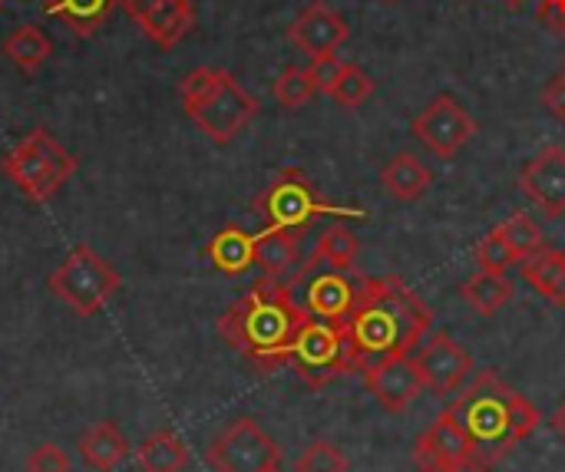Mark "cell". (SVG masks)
Masks as SVG:
<instances>
[{
    "mask_svg": "<svg viewBox=\"0 0 565 472\" xmlns=\"http://www.w3.org/2000/svg\"><path fill=\"white\" fill-rule=\"evenodd\" d=\"M381 182H384V189H387L397 202H417V199H424V192L434 185V172H430L414 152H397V155L381 169Z\"/></svg>",
    "mask_w": 565,
    "mask_h": 472,
    "instance_id": "cb8c5ba5",
    "label": "cell"
},
{
    "mask_svg": "<svg viewBox=\"0 0 565 472\" xmlns=\"http://www.w3.org/2000/svg\"><path fill=\"white\" fill-rule=\"evenodd\" d=\"M500 228V235L507 238V245H510V251L516 255V261H523V258H530L533 251H540L546 242H543V228L526 215V212H516L513 218H507L503 225H497Z\"/></svg>",
    "mask_w": 565,
    "mask_h": 472,
    "instance_id": "f546056e",
    "label": "cell"
},
{
    "mask_svg": "<svg viewBox=\"0 0 565 472\" xmlns=\"http://www.w3.org/2000/svg\"><path fill=\"white\" fill-rule=\"evenodd\" d=\"M305 321L308 314L298 304L291 281L262 278L218 318V334L258 374H275L291 364L295 337Z\"/></svg>",
    "mask_w": 565,
    "mask_h": 472,
    "instance_id": "7a4b0ae2",
    "label": "cell"
},
{
    "mask_svg": "<svg viewBox=\"0 0 565 472\" xmlns=\"http://www.w3.org/2000/svg\"><path fill=\"white\" fill-rule=\"evenodd\" d=\"M520 271H523V281L543 294L550 304L565 308V251L563 248H553V245H543L540 251H533L530 258L520 261Z\"/></svg>",
    "mask_w": 565,
    "mask_h": 472,
    "instance_id": "ffe728a7",
    "label": "cell"
},
{
    "mask_svg": "<svg viewBox=\"0 0 565 472\" xmlns=\"http://www.w3.org/2000/svg\"><path fill=\"white\" fill-rule=\"evenodd\" d=\"M364 384H367L371 397L377 400V407H384L387 414H404L427 390L424 374H420V367H417V361L411 354L391 357V361H381V364L367 367Z\"/></svg>",
    "mask_w": 565,
    "mask_h": 472,
    "instance_id": "9a60e30c",
    "label": "cell"
},
{
    "mask_svg": "<svg viewBox=\"0 0 565 472\" xmlns=\"http://www.w3.org/2000/svg\"><path fill=\"white\" fill-rule=\"evenodd\" d=\"M205 258L222 275H245L248 268H255V235H248L242 225H225L209 238Z\"/></svg>",
    "mask_w": 565,
    "mask_h": 472,
    "instance_id": "44dd1931",
    "label": "cell"
},
{
    "mask_svg": "<svg viewBox=\"0 0 565 472\" xmlns=\"http://www.w3.org/2000/svg\"><path fill=\"white\" fill-rule=\"evenodd\" d=\"M543 106L565 122V69L563 73H556L550 83H546V89H543Z\"/></svg>",
    "mask_w": 565,
    "mask_h": 472,
    "instance_id": "836d02e7",
    "label": "cell"
},
{
    "mask_svg": "<svg viewBox=\"0 0 565 472\" xmlns=\"http://www.w3.org/2000/svg\"><path fill=\"white\" fill-rule=\"evenodd\" d=\"M79 457L89 470L113 472L129 457V440L116 423H93L79 437Z\"/></svg>",
    "mask_w": 565,
    "mask_h": 472,
    "instance_id": "603a6c76",
    "label": "cell"
},
{
    "mask_svg": "<svg viewBox=\"0 0 565 472\" xmlns=\"http://www.w3.org/2000/svg\"><path fill=\"white\" fill-rule=\"evenodd\" d=\"M550 427L556 430V437H559V440L565 443V400L559 404V407H556V414L550 417Z\"/></svg>",
    "mask_w": 565,
    "mask_h": 472,
    "instance_id": "d590c367",
    "label": "cell"
},
{
    "mask_svg": "<svg viewBox=\"0 0 565 472\" xmlns=\"http://www.w3.org/2000/svg\"><path fill=\"white\" fill-rule=\"evenodd\" d=\"M182 106L185 116L215 142L228 146L255 116H258V99L228 73L215 66H195L182 79Z\"/></svg>",
    "mask_w": 565,
    "mask_h": 472,
    "instance_id": "277c9868",
    "label": "cell"
},
{
    "mask_svg": "<svg viewBox=\"0 0 565 472\" xmlns=\"http://www.w3.org/2000/svg\"><path fill=\"white\" fill-rule=\"evenodd\" d=\"M271 472H281V470H271Z\"/></svg>",
    "mask_w": 565,
    "mask_h": 472,
    "instance_id": "ab89813d",
    "label": "cell"
},
{
    "mask_svg": "<svg viewBox=\"0 0 565 472\" xmlns=\"http://www.w3.org/2000/svg\"><path fill=\"white\" fill-rule=\"evenodd\" d=\"M3 175L30 202H50L76 172V155L63 149L43 126L30 129L0 162Z\"/></svg>",
    "mask_w": 565,
    "mask_h": 472,
    "instance_id": "5b68a950",
    "label": "cell"
},
{
    "mask_svg": "<svg viewBox=\"0 0 565 472\" xmlns=\"http://www.w3.org/2000/svg\"><path fill=\"white\" fill-rule=\"evenodd\" d=\"M460 298L483 318H493L497 311H503L513 301V281L507 275H493V271H477L463 288Z\"/></svg>",
    "mask_w": 565,
    "mask_h": 472,
    "instance_id": "4316f807",
    "label": "cell"
},
{
    "mask_svg": "<svg viewBox=\"0 0 565 472\" xmlns=\"http://www.w3.org/2000/svg\"><path fill=\"white\" fill-rule=\"evenodd\" d=\"M50 291L66 301L79 318H93L99 314L119 291L122 278L119 271L103 258L96 255L89 245H76L60 265L56 271L46 278Z\"/></svg>",
    "mask_w": 565,
    "mask_h": 472,
    "instance_id": "52a82bcc",
    "label": "cell"
},
{
    "mask_svg": "<svg viewBox=\"0 0 565 472\" xmlns=\"http://www.w3.org/2000/svg\"><path fill=\"white\" fill-rule=\"evenodd\" d=\"M215 472H271L281 466V447L252 417L232 420L205 450Z\"/></svg>",
    "mask_w": 565,
    "mask_h": 472,
    "instance_id": "9c48e42d",
    "label": "cell"
},
{
    "mask_svg": "<svg viewBox=\"0 0 565 472\" xmlns=\"http://www.w3.org/2000/svg\"><path fill=\"white\" fill-rule=\"evenodd\" d=\"M520 189L530 195L533 205L546 212V218L565 215V149L546 146L540 149L520 172Z\"/></svg>",
    "mask_w": 565,
    "mask_h": 472,
    "instance_id": "e0dca14e",
    "label": "cell"
},
{
    "mask_svg": "<svg viewBox=\"0 0 565 472\" xmlns=\"http://www.w3.org/2000/svg\"><path fill=\"white\" fill-rule=\"evenodd\" d=\"M116 7H122V0H43V10L79 40L93 36L116 13Z\"/></svg>",
    "mask_w": 565,
    "mask_h": 472,
    "instance_id": "7402d4cb",
    "label": "cell"
},
{
    "mask_svg": "<svg viewBox=\"0 0 565 472\" xmlns=\"http://www.w3.org/2000/svg\"><path fill=\"white\" fill-rule=\"evenodd\" d=\"M430 324V308L401 278H364L354 308L344 318L361 374L381 361L411 354L424 344Z\"/></svg>",
    "mask_w": 565,
    "mask_h": 472,
    "instance_id": "6da1fadb",
    "label": "cell"
},
{
    "mask_svg": "<svg viewBox=\"0 0 565 472\" xmlns=\"http://www.w3.org/2000/svg\"><path fill=\"white\" fill-rule=\"evenodd\" d=\"M122 10L162 50H172L195 26L192 0H122Z\"/></svg>",
    "mask_w": 565,
    "mask_h": 472,
    "instance_id": "2e32d148",
    "label": "cell"
},
{
    "mask_svg": "<svg viewBox=\"0 0 565 472\" xmlns=\"http://www.w3.org/2000/svg\"><path fill=\"white\" fill-rule=\"evenodd\" d=\"M358 251H361V242H358V235L348 228V225H328L321 235H318V248H315V255H311V261H318V265H331V268H341V271H348L351 265H354V258H358Z\"/></svg>",
    "mask_w": 565,
    "mask_h": 472,
    "instance_id": "83f0119b",
    "label": "cell"
},
{
    "mask_svg": "<svg viewBox=\"0 0 565 472\" xmlns=\"http://www.w3.org/2000/svg\"><path fill=\"white\" fill-rule=\"evenodd\" d=\"M536 17H540V23H546L553 33L565 36V0H540Z\"/></svg>",
    "mask_w": 565,
    "mask_h": 472,
    "instance_id": "e575fe53",
    "label": "cell"
},
{
    "mask_svg": "<svg viewBox=\"0 0 565 472\" xmlns=\"http://www.w3.org/2000/svg\"><path fill=\"white\" fill-rule=\"evenodd\" d=\"M136 463L142 472H182L189 463V447L175 430H159L136 450Z\"/></svg>",
    "mask_w": 565,
    "mask_h": 472,
    "instance_id": "484cf974",
    "label": "cell"
},
{
    "mask_svg": "<svg viewBox=\"0 0 565 472\" xmlns=\"http://www.w3.org/2000/svg\"><path fill=\"white\" fill-rule=\"evenodd\" d=\"M351 463L341 453V447L328 443V440H315L301 450V457L295 460V472H348Z\"/></svg>",
    "mask_w": 565,
    "mask_h": 472,
    "instance_id": "4dcf8cb0",
    "label": "cell"
},
{
    "mask_svg": "<svg viewBox=\"0 0 565 472\" xmlns=\"http://www.w3.org/2000/svg\"><path fill=\"white\" fill-rule=\"evenodd\" d=\"M255 265L268 281H291L301 271V235L268 225L255 235Z\"/></svg>",
    "mask_w": 565,
    "mask_h": 472,
    "instance_id": "ac0fdd59",
    "label": "cell"
},
{
    "mask_svg": "<svg viewBox=\"0 0 565 472\" xmlns=\"http://www.w3.org/2000/svg\"><path fill=\"white\" fill-rule=\"evenodd\" d=\"M288 40L301 53H308L311 63H328L338 56L341 43L348 40V20L334 7L315 0L295 17V23L288 26Z\"/></svg>",
    "mask_w": 565,
    "mask_h": 472,
    "instance_id": "4fadbf2b",
    "label": "cell"
},
{
    "mask_svg": "<svg viewBox=\"0 0 565 472\" xmlns=\"http://www.w3.org/2000/svg\"><path fill=\"white\" fill-rule=\"evenodd\" d=\"M0 7H3V0H0Z\"/></svg>",
    "mask_w": 565,
    "mask_h": 472,
    "instance_id": "60d3db41",
    "label": "cell"
},
{
    "mask_svg": "<svg viewBox=\"0 0 565 472\" xmlns=\"http://www.w3.org/2000/svg\"><path fill=\"white\" fill-rule=\"evenodd\" d=\"M271 93H275V99L285 109H301L318 93V73H315V66H285L281 76L271 83Z\"/></svg>",
    "mask_w": 565,
    "mask_h": 472,
    "instance_id": "f1b7e54d",
    "label": "cell"
},
{
    "mask_svg": "<svg viewBox=\"0 0 565 472\" xmlns=\"http://www.w3.org/2000/svg\"><path fill=\"white\" fill-rule=\"evenodd\" d=\"M467 460H477L473 443L467 430L457 423L450 410H444L417 440H414V463L420 472H444L450 466H460Z\"/></svg>",
    "mask_w": 565,
    "mask_h": 472,
    "instance_id": "5bb4252c",
    "label": "cell"
},
{
    "mask_svg": "<svg viewBox=\"0 0 565 472\" xmlns=\"http://www.w3.org/2000/svg\"><path fill=\"white\" fill-rule=\"evenodd\" d=\"M444 472H493L487 463H480V460H467V463H460V466H450V470Z\"/></svg>",
    "mask_w": 565,
    "mask_h": 472,
    "instance_id": "8d00e7d4",
    "label": "cell"
},
{
    "mask_svg": "<svg viewBox=\"0 0 565 472\" xmlns=\"http://www.w3.org/2000/svg\"><path fill=\"white\" fill-rule=\"evenodd\" d=\"M291 367H295L298 380L311 390H321V387L334 384L338 377L354 374L358 361H354V347H351L344 321L308 318L295 337Z\"/></svg>",
    "mask_w": 565,
    "mask_h": 472,
    "instance_id": "8992f818",
    "label": "cell"
},
{
    "mask_svg": "<svg viewBox=\"0 0 565 472\" xmlns=\"http://www.w3.org/2000/svg\"><path fill=\"white\" fill-rule=\"evenodd\" d=\"M0 50H3V56L20 69V73H36L46 60H50V53H53V40L40 30V26H33V23H26V26H17L13 33H7V40L0 43Z\"/></svg>",
    "mask_w": 565,
    "mask_h": 472,
    "instance_id": "d4e9b609",
    "label": "cell"
},
{
    "mask_svg": "<svg viewBox=\"0 0 565 472\" xmlns=\"http://www.w3.org/2000/svg\"><path fill=\"white\" fill-rule=\"evenodd\" d=\"M473 261L480 271H493V275H507L516 261V255L510 251L507 238L500 235V228L487 232V238H480V245L473 248Z\"/></svg>",
    "mask_w": 565,
    "mask_h": 472,
    "instance_id": "1f68e13d",
    "label": "cell"
},
{
    "mask_svg": "<svg viewBox=\"0 0 565 472\" xmlns=\"http://www.w3.org/2000/svg\"><path fill=\"white\" fill-rule=\"evenodd\" d=\"M255 212L271 228H288L298 235H305L311 228V222L321 215H354V212H341V208L328 205L321 199V192L315 189V182L308 179V172H301V169H281L268 182V189L255 199Z\"/></svg>",
    "mask_w": 565,
    "mask_h": 472,
    "instance_id": "ba28073f",
    "label": "cell"
},
{
    "mask_svg": "<svg viewBox=\"0 0 565 472\" xmlns=\"http://www.w3.org/2000/svg\"><path fill=\"white\" fill-rule=\"evenodd\" d=\"M454 397L457 400L447 410L467 430L477 460L487 463V466H493L510 450H516L543 423L540 410L523 394H516L513 387H507L503 377L493 374V371H480Z\"/></svg>",
    "mask_w": 565,
    "mask_h": 472,
    "instance_id": "3957f363",
    "label": "cell"
},
{
    "mask_svg": "<svg viewBox=\"0 0 565 472\" xmlns=\"http://www.w3.org/2000/svg\"><path fill=\"white\" fill-rule=\"evenodd\" d=\"M364 278H348V271L308 261L295 278L291 291L298 304L305 308L308 318H324V321H344L348 311L354 308V298L361 291Z\"/></svg>",
    "mask_w": 565,
    "mask_h": 472,
    "instance_id": "30bf717a",
    "label": "cell"
},
{
    "mask_svg": "<svg viewBox=\"0 0 565 472\" xmlns=\"http://www.w3.org/2000/svg\"><path fill=\"white\" fill-rule=\"evenodd\" d=\"M26 472H70V457L56 443H40L26 457Z\"/></svg>",
    "mask_w": 565,
    "mask_h": 472,
    "instance_id": "d6a6232c",
    "label": "cell"
},
{
    "mask_svg": "<svg viewBox=\"0 0 565 472\" xmlns=\"http://www.w3.org/2000/svg\"><path fill=\"white\" fill-rule=\"evenodd\" d=\"M510 3H520V0H510Z\"/></svg>",
    "mask_w": 565,
    "mask_h": 472,
    "instance_id": "f35d334b",
    "label": "cell"
},
{
    "mask_svg": "<svg viewBox=\"0 0 565 472\" xmlns=\"http://www.w3.org/2000/svg\"><path fill=\"white\" fill-rule=\"evenodd\" d=\"M311 66L318 73V93L338 99L348 109H358L374 96V79L358 63H348V60L334 56L328 63H311Z\"/></svg>",
    "mask_w": 565,
    "mask_h": 472,
    "instance_id": "d6986e66",
    "label": "cell"
},
{
    "mask_svg": "<svg viewBox=\"0 0 565 472\" xmlns=\"http://www.w3.org/2000/svg\"><path fill=\"white\" fill-rule=\"evenodd\" d=\"M414 361H417V367H420V374H424L427 390H434V394H440V397L460 394V390L470 384L473 371H477L470 351H463L447 331H434V334L424 341V347H420V354H417Z\"/></svg>",
    "mask_w": 565,
    "mask_h": 472,
    "instance_id": "7c38bea8",
    "label": "cell"
},
{
    "mask_svg": "<svg viewBox=\"0 0 565 472\" xmlns=\"http://www.w3.org/2000/svg\"><path fill=\"white\" fill-rule=\"evenodd\" d=\"M384 3H397V0H384Z\"/></svg>",
    "mask_w": 565,
    "mask_h": 472,
    "instance_id": "74e56055",
    "label": "cell"
},
{
    "mask_svg": "<svg viewBox=\"0 0 565 472\" xmlns=\"http://www.w3.org/2000/svg\"><path fill=\"white\" fill-rule=\"evenodd\" d=\"M414 136L440 159H454L473 136H477V119L454 99L450 93L434 96L414 119Z\"/></svg>",
    "mask_w": 565,
    "mask_h": 472,
    "instance_id": "8fae6325",
    "label": "cell"
}]
</instances>
